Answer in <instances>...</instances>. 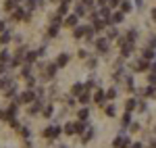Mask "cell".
<instances>
[{"label":"cell","mask_w":156,"mask_h":148,"mask_svg":"<svg viewBox=\"0 0 156 148\" xmlns=\"http://www.w3.org/2000/svg\"><path fill=\"white\" fill-rule=\"evenodd\" d=\"M106 98L108 100L117 98V88H108V90H106Z\"/></svg>","instance_id":"33"},{"label":"cell","mask_w":156,"mask_h":148,"mask_svg":"<svg viewBox=\"0 0 156 148\" xmlns=\"http://www.w3.org/2000/svg\"><path fill=\"white\" fill-rule=\"evenodd\" d=\"M133 109H137V100H135V98H129L127 102H125V111H127V113H131Z\"/></svg>","instance_id":"16"},{"label":"cell","mask_w":156,"mask_h":148,"mask_svg":"<svg viewBox=\"0 0 156 148\" xmlns=\"http://www.w3.org/2000/svg\"><path fill=\"white\" fill-rule=\"evenodd\" d=\"M92 23H94V27H92L94 31H102V29L106 27V21H102V19H96V21H92Z\"/></svg>","instance_id":"18"},{"label":"cell","mask_w":156,"mask_h":148,"mask_svg":"<svg viewBox=\"0 0 156 148\" xmlns=\"http://www.w3.org/2000/svg\"><path fill=\"white\" fill-rule=\"evenodd\" d=\"M90 100H92L90 92H81V94L77 96V102H81V104H90Z\"/></svg>","instance_id":"15"},{"label":"cell","mask_w":156,"mask_h":148,"mask_svg":"<svg viewBox=\"0 0 156 148\" xmlns=\"http://www.w3.org/2000/svg\"><path fill=\"white\" fill-rule=\"evenodd\" d=\"M0 42H2V44H9V42H11V31H6V29H4V31H2V36H0Z\"/></svg>","instance_id":"29"},{"label":"cell","mask_w":156,"mask_h":148,"mask_svg":"<svg viewBox=\"0 0 156 148\" xmlns=\"http://www.w3.org/2000/svg\"><path fill=\"white\" fill-rule=\"evenodd\" d=\"M75 15H77V17H83V15H85V6H83V2H79V4L75 6Z\"/></svg>","instance_id":"27"},{"label":"cell","mask_w":156,"mask_h":148,"mask_svg":"<svg viewBox=\"0 0 156 148\" xmlns=\"http://www.w3.org/2000/svg\"><path fill=\"white\" fill-rule=\"evenodd\" d=\"M87 119H90V111L87 109H81L77 113V121H87Z\"/></svg>","instance_id":"22"},{"label":"cell","mask_w":156,"mask_h":148,"mask_svg":"<svg viewBox=\"0 0 156 148\" xmlns=\"http://www.w3.org/2000/svg\"><path fill=\"white\" fill-rule=\"evenodd\" d=\"M6 88V79H0V90H4Z\"/></svg>","instance_id":"47"},{"label":"cell","mask_w":156,"mask_h":148,"mask_svg":"<svg viewBox=\"0 0 156 148\" xmlns=\"http://www.w3.org/2000/svg\"><path fill=\"white\" fill-rule=\"evenodd\" d=\"M36 59H37L36 52H25V63H29V65H31V63L36 61Z\"/></svg>","instance_id":"30"},{"label":"cell","mask_w":156,"mask_h":148,"mask_svg":"<svg viewBox=\"0 0 156 148\" xmlns=\"http://www.w3.org/2000/svg\"><path fill=\"white\" fill-rule=\"evenodd\" d=\"M117 38H119V29L117 27H110L106 31V40H117Z\"/></svg>","instance_id":"20"},{"label":"cell","mask_w":156,"mask_h":148,"mask_svg":"<svg viewBox=\"0 0 156 148\" xmlns=\"http://www.w3.org/2000/svg\"><path fill=\"white\" fill-rule=\"evenodd\" d=\"M67 13H69V4H62V2H60V6H58V15H60V17H65Z\"/></svg>","instance_id":"34"},{"label":"cell","mask_w":156,"mask_h":148,"mask_svg":"<svg viewBox=\"0 0 156 148\" xmlns=\"http://www.w3.org/2000/svg\"><path fill=\"white\" fill-rule=\"evenodd\" d=\"M83 90H85V86H83V84H79V81H77V84H75V86L71 88L73 96H79V94H81V92H83Z\"/></svg>","instance_id":"21"},{"label":"cell","mask_w":156,"mask_h":148,"mask_svg":"<svg viewBox=\"0 0 156 148\" xmlns=\"http://www.w3.org/2000/svg\"><path fill=\"white\" fill-rule=\"evenodd\" d=\"M148 81H150V86H156V73H150V75H148Z\"/></svg>","instance_id":"40"},{"label":"cell","mask_w":156,"mask_h":148,"mask_svg":"<svg viewBox=\"0 0 156 148\" xmlns=\"http://www.w3.org/2000/svg\"><path fill=\"white\" fill-rule=\"evenodd\" d=\"M135 38H137V31H135V29H129L125 40H127V42H135Z\"/></svg>","instance_id":"32"},{"label":"cell","mask_w":156,"mask_h":148,"mask_svg":"<svg viewBox=\"0 0 156 148\" xmlns=\"http://www.w3.org/2000/svg\"><path fill=\"white\" fill-rule=\"evenodd\" d=\"M67 63H69V54H67V52L58 54V59H56V67H65Z\"/></svg>","instance_id":"14"},{"label":"cell","mask_w":156,"mask_h":148,"mask_svg":"<svg viewBox=\"0 0 156 148\" xmlns=\"http://www.w3.org/2000/svg\"><path fill=\"white\" fill-rule=\"evenodd\" d=\"M62 23V17H60L58 13H56V15H52V25H60Z\"/></svg>","instance_id":"36"},{"label":"cell","mask_w":156,"mask_h":148,"mask_svg":"<svg viewBox=\"0 0 156 148\" xmlns=\"http://www.w3.org/2000/svg\"><path fill=\"white\" fill-rule=\"evenodd\" d=\"M81 2H83V6H85V9H90V6L94 4V0H81Z\"/></svg>","instance_id":"43"},{"label":"cell","mask_w":156,"mask_h":148,"mask_svg":"<svg viewBox=\"0 0 156 148\" xmlns=\"http://www.w3.org/2000/svg\"><path fill=\"white\" fill-rule=\"evenodd\" d=\"M106 115H108V117H115V115H117V109H115V104L106 106Z\"/></svg>","instance_id":"38"},{"label":"cell","mask_w":156,"mask_h":148,"mask_svg":"<svg viewBox=\"0 0 156 148\" xmlns=\"http://www.w3.org/2000/svg\"><path fill=\"white\" fill-rule=\"evenodd\" d=\"M62 134V127L60 125H50L44 129V138H48V140H54V138H58Z\"/></svg>","instance_id":"1"},{"label":"cell","mask_w":156,"mask_h":148,"mask_svg":"<svg viewBox=\"0 0 156 148\" xmlns=\"http://www.w3.org/2000/svg\"><path fill=\"white\" fill-rule=\"evenodd\" d=\"M131 146V140L127 134H121L119 138H115V142H112V148H129Z\"/></svg>","instance_id":"2"},{"label":"cell","mask_w":156,"mask_h":148,"mask_svg":"<svg viewBox=\"0 0 156 148\" xmlns=\"http://www.w3.org/2000/svg\"><path fill=\"white\" fill-rule=\"evenodd\" d=\"M6 61H11V52H9V50H2V52H0V63L6 65Z\"/></svg>","instance_id":"28"},{"label":"cell","mask_w":156,"mask_h":148,"mask_svg":"<svg viewBox=\"0 0 156 148\" xmlns=\"http://www.w3.org/2000/svg\"><path fill=\"white\" fill-rule=\"evenodd\" d=\"M90 31H94L92 25H75V27H73V38H83L85 34H90Z\"/></svg>","instance_id":"3"},{"label":"cell","mask_w":156,"mask_h":148,"mask_svg":"<svg viewBox=\"0 0 156 148\" xmlns=\"http://www.w3.org/2000/svg\"><path fill=\"white\" fill-rule=\"evenodd\" d=\"M96 65H98V61H96V59H90V61H87V69H94Z\"/></svg>","instance_id":"41"},{"label":"cell","mask_w":156,"mask_h":148,"mask_svg":"<svg viewBox=\"0 0 156 148\" xmlns=\"http://www.w3.org/2000/svg\"><path fill=\"white\" fill-rule=\"evenodd\" d=\"M129 148H144V144H142V142H135V144H131Z\"/></svg>","instance_id":"45"},{"label":"cell","mask_w":156,"mask_h":148,"mask_svg":"<svg viewBox=\"0 0 156 148\" xmlns=\"http://www.w3.org/2000/svg\"><path fill=\"white\" fill-rule=\"evenodd\" d=\"M58 31H60V25H50L48 36H50V38H56V36H58Z\"/></svg>","instance_id":"26"},{"label":"cell","mask_w":156,"mask_h":148,"mask_svg":"<svg viewBox=\"0 0 156 148\" xmlns=\"http://www.w3.org/2000/svg\"><path fill=\"white\" fill-rule=\"evenodd\" d=\"M77 23H79V17H77L75 13H73V15H69V17L65 19V25H67V27H75Z\"/></svg>","instance_id":"11"},{"label":"cell","mask_w":156,"mask_h":148,"mask_svg":"<svg viewBox=\"0 0 156 148\" xmlns=\"http://www.w3.org/2000/svg\"><path fill=\"white\" fill-rule=\"evenodd\" d=\"M87 127H90V125L85 123V121H77V123H75V134H83Z\"/></svg>","instance_id":"17"},{"label":"cell","mask_w":156,"mask_h":148,"mask_svg":"<svg viewBox=\"0 0 156 148\" xmlns=\"http://www.w3.org/2000/svg\"><path fill=\"white\" fill-rule=\"evenodd\" d=\"M52 113H54V106H52V104H46V106H42V115H44L46 119H50V117H52Z\"/></svg>","instance_id":"19"},{"label":"cell","mask_w":156,"mask_h":148,"mask_svg":"<svg viewBox=\"0 0 156 148\" xmlns=\"http://www.w3.org/2000/svg\"><path fill=\"white\" fill-rule=\"evenodd\" d=\"M154 94H156V92H154V86H148L144 90V96H148V98H150V96H154Z\"/></svg>","instance_id":"35"},{"label":"cell","mask_w":156,"mask_h":148,"mask_svg":"<svg viewBox=\"0 0 156 148\" xmlns=\"http://www.w3.org/2000/svg\"><path fill=\"white\" fill-rule=\"evenodd\" d=\"M94 134H96V132H94V127H87V129L83 132V136H81V142H90V140L94 138Z\"/></svg>","instance_id":"13"},{"label":"cell","mask_w":156,"mask_h":148,"mask_svg":"<svg viewBox=\"0 0 156 148\" xmlns=\"http://www.w3.org/2000/svg\"><path fill=\"white\" fill-rule=\"evenodd\" d=\"M152 21H156V9L152 11Z\"/></svg>","instance_id":"50"},{"label":"cell","mask_w":156,"mask_h":148,"mask_svg":"<svg viewBox=\"0 0 156 148\" xmlns=\"http://www.w3.org/2000/svg\"><path fill=\"white\" fill-rule=\"evenodd\" d=\"M125 86L129 88V90H133V86H135V84H133V77H131V75H127V77H125Z\"/></svg>","instance_id":"37"},{"label":"cell","mask_w":156,"mask_h":148,"mask_svg":"<svg viewBox=\"0 0 156 148\" xmlns=\"http://www.w3.org/2000/svg\"><path fill=\"white\" fill-rule=\"evenodd\" d=\"M123 19H125V13L115 11V13H110V17L106 19V25H110V23H112V25H115V23H121Z\"/></svg>","instance_id":"6"},{"label":"cell","mask_w":156,"mask_h":148,"mask_svg":"<svg viewBox=\"0 0 156 148\" xmlns=\"http://www.w3.org/2000/svg\"><path fill=\"white\" fill-rule=\"evenodd\" d=\"M15 19H19V21H29V13L23 11V9H15Z\"/></svg>","instance_id":"9"},{"label":"cell","mask_w":156,"mask_h":148,"mask_svg":"<svg viewBox=\"0 0 156 148\" xmlns=\"http://www.w3.org/2000/svg\"><path fill=\"white\" fill-rule=\"evenodd\" d=\"M34 100H37V98H36V94H34L31 90H25L23 94L17 98V102H21V104H31Z\"/></svg>","instance_id":"4"},{"label":"cell","mask_w":156,"mask_h":148,"mask_svg":"<svg viewBox=\"0 0 156 148\" xmlns=\"http://www.w3.org/2000/svg\"><path fill=\"white\" fill-rule=\"evenodd\" d=\"M21 136H23V138H29V136H31V132H29V127H23V129H21Z\"/></svg>","instance_id":"42"},{"label":"cell","mask_w":156,"mask_h":148,"mask_svg":"<svg viewBox=\"0 0 156 148\" xmlns=\"http://www.w3.org/2000/svg\"><path fill=\"white\" fill-rule=\"evenodd\" d=\"M2 117H4V113H2V111H0V119H2Z\"/></svg>","instance_id":"53"},{"label":"cell","mask_w":156,"mask_h":148,"mask_svg":"<svg viewBox=\"0 0 156 148\" xmlns=\"http://www.w3.org/2000/svg\"><path fill=\"white\" fill-rule=\"evenodd\" d=\"M56 69H58V67H56V63H54V65H46V71H44V77H46V79H52V77L56 75Z\"/></svg>","instance_id":"8"},{"label":"cell","mask_w":156,"mask_h":148,"mask_svg":"<svg viewBox=\"0 0 156 148\" xmlns=\"http://www.w3.org/2000/svg\"><path fill=\"white\" fill-rule=\"evenodd\" d=\"M108 2H110V0H98V4H100V6H106Z\"/></svg>","instance_id":"46"},{"label":"cell","mask_w":156,"mask_h":148,"mask_svg":"<svg viewBox=\"0 0 156 148\" xmlns=\"http://www.w3.org/2000/svg\"><path fill=\"white\" fill-rule=\"evenodd\" d=\"M144 61H150V59H154V52H152V48H144Z\"/></svg>","instance_id":"31"},{"label":"cell","mask_w":156,"mask_h":148,"mask_svg":"<svg viewBox=\"0 0 156 148\" xmlns=\"http://www.w3.org/2000/svg\"><path fill=\"white\" fill-rule=\"evenodd\" d=\"M121 13H129L131 11V2H129V0H121Z\"/></svg>","instance_id":"25"},{"label":"cell","mask_w":156,"mask_h":148,"mask_svg":"<svg viewBox=\"0 0 156 148\" xmlns=\"http://www.w3.org/2000/svg\"><path fill=\"white\" fill-rule=\"evenodd\" d=\"M131 123V113L125 111V115H123V125H129Z\"/></svg>","instance_id":"39"},{"label":"cell","mask_w":156,"mask_h":148,"mask_svg":"<svg viewBox=\"0 0 156 148\" xmlns=\"http://www.w3.org/2000/svg\"><path fill=\"white\" fill-rule=\"evenodd\" d=\"M92 88H96V84H94V81H92V79H90V81H87V84H85V90H92Z\"/></svg>","instance_id":"44"},{"label":"cell","mask_w":156,"mask_h":148,"mask_svg":"<svg viewBox=\"0 0 156 148\" xmlns=\"http://www.w3.org/2000/svg\"><path fill=\"white\" fill-rule=\"evenodd\" d=\"M60 148H67V146H60Z\"/></svg>","instance_id":"54"},{"label":"cell","mask_w":156,"mask_h":148,"mask_svg":"<svg viewBox=\"0 0 156 148\" xmlns=\"http://www.w3.org/2000/svg\"><path fill=\"white\" fill-rule=\"evenodd\" d=\"M62 132H65L67 136H75V123H65Z\"/></svg>","instance_id":"23"},{"label":"cell","mask_w":156,"mask_h":148,"mask_svg":"<svg viewBox=\"0 0 156 148\" xmlns=\"http://www.w3.org/2000/svg\"><path fill=\"white\" fill-rule=\"evenodd\" d=\"M137 6L142 9V6H144V0H137Z\"/></svg>","instance_id":"49"},{"label":"cell","mask_w":156,"mask_h":148,"mask_svg":"<svg viewBox=\"0 0 156 148\" xmlns=\"http://www.w3.org/2000/svg\"><path fill=\"white\" fill-rule=\"evenodd\" d=\"M2 31H4V23L0 21V34H2Z\"/></svg>","instance_id":"51"},{"label":"cell","mask_w":156,"mask_h":148,"mask_svg":"<svg viewBox=\"0 0 156 148\" xmlns=\"http://www.w3.org/2000/svg\"><path fill=\"white\" fill-rule=\"evenodd\" d=\"M150 71H152V73H156V63H152V65H150Z\"/></svg>","instance_id":"48"},{"label":"cell","mask_w":156,"mask_h":148,"mask_svg":"<svg viewBox=\"0 0 156 148\" xmlns=\"http://www.w3.org/2000/svg\"><path fill=\"white\" fill-rule=\"evenodd\" d=\"M60 2H62V4H71V0H60Z\"/></svg>","instance_id":"52"},{"label":"cell","mask_w":156,"mask_h":148,"mask_svg":"<svg viewBox=\"0 0 156 148\" xmlns=\"http://www.w3.org/2000/svg\"><path fill=\"white\" fill-rule=\"evenodd\" d=\"M108 48H110V40H106V38H98L96 40V50L98 52H108Z\"/></svg>","instance_id":"5"},{"label":"cell","mask_w":156,"mask_h":148,"mask_svg":"<svg viewBox=\"0 0 156 148\" xmlns=\"http://www.w3.org/2000/svg\"><path fill=\"white\" fill-rule=\"evenodd\" d=\"M148 69H150V63L144 61V59L135 63V71H137V73H142V71H148Z\"/></svg>","instance_id":"10"},{"label":"cell","mask_w":156,"mask_h":148,"mask_svg":"<svg viewBox=\"0 0 156 148\" xmlns=\"http://www.w3.org/2000/svg\"><path fill=\"white\" fill-rule=\"evenodd\" d=\"M131 52H133V42H127V40H125V42L121 44V56H129Z\"/></svg>","instance_id":"7"},{"label":"cell","mask_w":156,"mask_h":148,"mask_svg":"<svg viewBox=\"0 0 156 148\" xmlns=\"http://www.w3.org/2000/svg\"><path fill=\"white\" fill-rule=\"evenodd\" d=\"M94 102H96V104H104V102H106V92L98 90V92H96V96H94Z\"/></svg>","instance_id":"12"},{"label":"cell","mask_w":156,"mask_h":148,"mask_svg":"<svg viewBox=\"0 0 156 148\" xmlns=\"http://www.w3.org/2000/svg\"><path fill=\"white\" fill-rule=\"evenodd\" d=\"M19 2H21V0H6V2H4V9H6V11H15Z\"/></svg>","instance_id":"24"}]
</instances>
